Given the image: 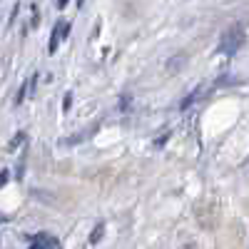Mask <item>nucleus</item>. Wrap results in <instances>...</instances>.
Instances as JSON below:
<instances>
[{"mask_svg": "<svg viewBox=\"0 0 249 249\" xmlns=\"http://www.w3.org/2000/svg\"><path fill=\"white\" fill-rule=\"evenodd\" d=\"M244 40H247V35H244L242 25H232V28H227V30H224V35H222V40H219V53H222V55H227V57L237 55V53H239V48L244 45Z\"/></svg>", "mask_w": 249, "mask_h": 249, "instance_id": "f257e3e1", "label": "nucleus"}, {"mask_svg": "<svg viewBox=\"0 0 249 249\" xmlns=\"http://www.w3.org/2000/svg\"><path fill=\"white\" fill-rule=\"evenodd\" d=\"M25 140V132H18L13 140H10V144H8V152H15L18 147H20V142H23Z\"/></svg>", "mask_w": 249, "mask_h": 249, "instance_id": "423d86ee", "label": "nucleus"}, {"mask_svg": "<svg viewBox=\"0 0 249 249\" xmlns=\"http://www.w3.org/2000/svg\"><path fill=\"white\" fill-rule=\"evenodd\" d=\"M72 107V92H65V97H62V112H70Z\"/></svg>", "mask_w": 249, "mask_h": 249, "instance_id": "0eeeda50", "label": "nucleus"}, {"mask_svg": "<svg viewBox=\"0 0 249 249\" xmlns=\"http://www.w3.org/2000/svg\"><path fill=\"white\" fill-rule=\"evenodd\" d=\"M102 234H105V222H97L95 230H92V234H90V244H100Z\"/></svg>", "mask_w": 249, "mask_h": 249, "instance_id": "7ed1b4c3", "label": "nucleus"}, {"mask_svg": "<svg viewBox=\"0 0 249 249\" xmlns=\"http://www.w3.org/2000/svg\"><path fill=\"white\" fill-rule=\"evenodd\" d=\"M68 3H70V0H57V5H55V8H57V10H62V8L68 5Z\"/></svg>", "mask_w": 249, "mask_h": 249, "instance_id": "1a4fd4ad", "label": "nucleus"}, {"mask_svg": "<svg viewBox=\"0 0 249 249\" xmlns=\"http://www.w3.org/2000/svg\"><path fill=\"white\" fill-rule=\"evenodd\" d=\"M10 182V172L8 170H3V172H0V190H3V187Z\"/></svg>", "mask_w": 249, "mask_h": 249, "instance_id": "6e6552de", "label": "nucleus"}, {"mask_svg": "<svg viewBox=\"0 0 249 249\" xmlns=\"http://www.w3.org/2000/svg\"><path fill=\"white\" fill-rule=\"evenodd\" d=\"M3 222H5V217H3V214H0V224H3Z\"/></svg>", "mask_w": 249, "mask_h": 249, "instance_id": "9b49d317", "label": "nucleus"}, {"mask_svg": "<svg viewBox=\"0 0 249 249\" xmlns=\"http://www.w3.org/2000/svg\"><path fill=\"white\" fill-rule=\"evenodd\" d=\"M25 95H30V82H23V85H20V90H18V95H15V105H23Z\"/></svg>", "mask_w": 249, "mask_h": 249, "instance_id": "39448f33", "label": "nucleus"}, {"mask_svg": "<svg viewBox=\"0 0 249 249\" xmlns=\"http://www.w3.org/2000/svg\"><path fill=\"white\" fill-rule=\"evenodd\" d=\"M70 35V23L68 20H57L55 23V28H53V33H50V45H48V53L50 55H55L57 53V48H60V43L65 40Z\"/></svg>", "mask_w": 249, "mask_h": 249, "instance_id": "f03ea898", "label": "nucleus"}, {"mask_svg": "<svg viewBox=\"0 0 249 249\" xmlns=\"http://www.w3.org/2000/svg\"><path fill=\"white\" fill-rule=\"evenodd\" d=\"M179 62H187V55H177V57H172V60H167V70L170 72H177L182 65H179Z\"/></svg>", "mask_w": 249, "mask_h": 249, "instance_id": "20e7f679", "label": "nucleus"}, {"mask_svg": "<svg viewBox=\"0 0 249 249\" xmlns=\"http://www.w3.org/2000/svg\"><path fill=\"white\" fill-rule=\"evenodd\" d=\"M82 5H85V0H77V8H82Z\"/></svg>", "mask_w": 249, "mask_h": 249, "instance_id": "9d476101", "label": "nucleus"}]
</instances>
